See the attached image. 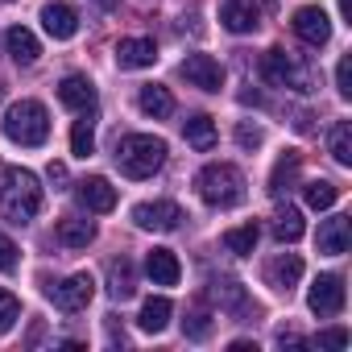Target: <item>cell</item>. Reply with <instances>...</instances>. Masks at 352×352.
I'll return each instance as SVG.
<instances>
[{
	"mask_svg": "<svg viewBox=\"0 0 352 352\" xmlns=\"http://www.w3.org/2000/svg\"><path fill=\"white\" fill-rule=\"evenodd\" d=\"M298 278H302V257H294V253H282V257H274L265 265V282L274 290H290Z\"/></svg>",
	"mask_w": 352,
	"mask_h": 352,
	"instance_id": "17",
	"label": "cell"
},
{
	"mask_svg": "<svg viewBox=\"0 0 352 352\" xmlns=\"http://www.w3.org/2000/svg\"><path fill=\"white\" fill-rule=\"evenodd\" d=\"M58 100H63L71 112H79V116H91V112H96V87H91L87 75H67V79L58 83Z\"/></svg>",
	"mask_w": 352,
	"mask_h": 352,
	"instance_id": "11",
	"label": "cell"
},
{
	"mask_svg": "<svg viewBox=\"0 0 352 352\" xmlns=\"http://www.w3.org/2000/svg\"><path fill=\"white\" fill-rule=\"evenodd\" d=\"M42 25H46V34L58 38V42H67V38L79 34V17H75L71 5H63V0H50V5L42 9Z\"/></svg>",
	"mask_w": 352,
	"mask_h": 352,
	"instance_id": "14",
	"label": "cell"
},
{
	"mask_svg": "<svg viewBox=\"0 0 352 352\" xmlns=\"http://www.w3.org/2000/svg\"><path fill=\"white\" fill-rule=\"evenodd\" d=\"M315 344H319V348H348V331H344V327H327V331L315 336Z\"/></svg>",
	"mask_w": 352,
	"mask_h": 352,
	"instance_id": "36",
	"label": "cell"
},
{
	"mask_svg": "<svg viewBox=\"0 0 352 352\" xmlns=\"http://www.w3.org/2000/svg\"><path fill=\"white\" fill-rule=\"evenodd\" d=\"M340 13H344V21L352 25V0H340Z\"/></svg>",
	"mask_w": 352,
	"mask_h": 352,
	"instance_id": "40",
	"label": "cell"
},
{
	"mask_svg": "<svg viewBox=\"0 0 352 352\" xmlns=\"http://www.w3.org/2000/svg\"><path fill=\"white\" fill-rule=\"evenodd\" d=\"M133 224L145 232H174L183 224V208L170 199H153V204H137L133 208Z\"/></svg>",
	"mask_w": 352,
	"mask_h": 352,
	"instance_id": "7",
	"label": "cell"
},
{
	"mask_svg": "<svg viewBox=\"0 0 352 352\" xmlns=\"http://www.w3.org/2000/svg\"><path fill=\"white\" fill-rule=\"evenodd\" d=\"M17 315H21V302H17V294L0 290V331H9V327L17 323Z\"/></svg>",
	"mask_w": 352,
	"mask_h": 352,
	"instance_id": "33",
	"label": "cell"
},
{
	"mask_svg": "<svg viewBox=\"0 0 352 352\" xmlns=\"http://www.w3.org/2000/svg\"><path fill=\"white\" fill-rule=\"evenodd\" d=\"M183 331H187L191 340H208V331H212V315H208L204 307H195V311L183 319Z\"/></svg>",
	"mask_w": 352,
	"mask_h": 352,
	"instance_id": "32",
	"label": "cell"
},
{
	"mask_svg": "<svg viewBox=\"0 0 352 352\" xmlns=\"http://www.w3.org/2000/svg\"><path fill=\"white\" fill-rule=\"evenodd\" d=\"M257 224H241V228H228L224 232V249L228 253H236V257H249L253 249H257Z\"/></svg>",
	"mask_w": 352,
	"mask_h": 352,
	"instance_id": "29",
	"label": "cell"
},
{
	"mask_svg": "<svg viewBox=\"0 0 352 352\" xmlns=\"http://www.w3.org/2000/svg\"><path fill=\"white\" fill-rule=\"evenodd\" d=\"M183 137H187L191 149L208 153V149L216 145V120H212V116H191V120L183 124Z\"/></svg>",
	"mask_w": 352,
	"mask_h": 352,
	"instance_id": "26",
	"label": "cell"
},
{
	"mask_svg": "<svg viewBox=\"0 0 352 352\" xmlns=\"http://www.w3.org/2000/svg\"><path fill=\"white\" fill-rule=\"evenodd\" d=\"M50 183H67V166L63 162H50Z\"/></svg>",
	"mask_w": 352,
	"mask_h": 352,
	"instance_id": "38",
	"label": "cell"
},
{
	"mask_svg": "<svg viewBox=\"0 0 352 352\" xmlns=\"http://www.w3.org/2000/svg\"><path fill=\"white\" fill-rule=\"evenodd\" d=\"M96 149V133H91V120L83 116V120H75V129H71V153L75 157H87Z\"/></svg>",
	"mask_w": 352,
	"mask_h": 352,
	"instance_id": "31",
	"label": "cell"
},
{
	"mask_svg": "<svg viewBox=\"0 0 352 352\" xmlns=\"http://www.w3.org/2000/svg\"><path fill=\"white\" fill-rule=\"evenodd\" d=\"M79 204L87 212H112L116 208V187L108 179H100V174H91V179L79 183Z\"/></svg>",
	"mask_w": 352,
	"mask_h": 352,
	"instance_id": "15",
	"label": "cell"
},
{
	"mask_svg": "<svg viewBox=\"0 0 352 352\" xmlns=\"http://www.w3.org/2000/svg\"><path fill=\"white\" fill-rule=\"evenodd\" d=\"M157 58V46L149 38H120L116 42V67L120 71H141V67H153Z\"/></svg>",
	"mask_w": 352,
	"mask_h": 352,
	"instance_id": "13",
	"label": "cell"
},
{
	"mask_svg": "<svg viewBox=\"0 0 352 352\" xmlns=\"http://www.w3.org/2000/svg\"><path fill=\"white\" fill-rule=\"evenodd\" d=\"M183 79L199 91H220L224 87V67L212 54H187L183 58Z\"/></svg>",
	"mask_w": 352,
	"mask_h": 352,
	"instance_id": "9",
	"label": "cell"
},
{
	"mask_svg": "<svg viewBox=\"0 0 352 352\" xmlns=\"http://www.w3.org/2000/svg\"><path fill=\"white\" fill-rule=\"evenodd\" d=\"M166 162V141L162 137H149V133H129L116 141V166L129 179H149L157 174Z\"/></svg>",
	"mask_w": 352,
	"mask_h": 352,
	"instance_id": "2",
	"label": "cell"
},
{
	"mask_svg": "<svg viewBox=\"0 0 352 352\" xmlns=\"http://www.w3.org/2000/svg\"><path fill=\"white\" fill-rule=\"evenodd\" d=\"M145 274L153 278V286H174L179 282V257H174L170 249H149V257H145Z\"/></svg>",
	"mask_w": 352,
	"mask_h": 352,
	"instance_id": "16",
	"label": "cell"
},
{
	"mask_svg": "<svg viewBox=\"0 0 352 352\" xmlns=\"http://www.w3.org/2000/svg\"><path fill=\"white\" fill-rule=\"evenodd\" d=\"M336 87H340V96H344V100L352 96V58H348V54H344V58H340V67H336Z\"/></svg>",
	"mask_w": 352,
	"mask_h": 352,
	"instance_id": "35",
	"label": "cell"
},
{
	"mask_svg": "<svg viewBox=\"0 0 352 352\" xmlns=\"http://www.w3.org/2000/svg\"><path fill=\"white\" fill-rule=\"evenodd\" d=\"M0 96H5V87H0Z\"/></svg>",
	"mask_w": 352,
	"mask_h": 352,
	"instance_id": "42",
	"label": "cell"
},
{
	"mask_svg": "<svg viewBox=\"0 0 352 352\" xmlns=\"http://www.w3.org/2000/svg\"><path fill=\"white\" fill-rule=\"evenodd\" d=\"M331 157H336L340 166H352V124H348V120H340V124L331 129Z\"/></svg>",
	"mask_w": 352,
	"mask_h": 352,
	"instance_id": "30",
	"label": "cell"
},
{
	"mask_svg": "<svg viewBox=\"0 0 352 352\" xmlns=\"http://www.w3.org/2000/svg\"><path fill=\"white\" fill-rule=\"evenodd\" d=\"M5 137L17 141V145H25V149L46 145V137H50V112H46L38 100L13 104V108L5 112Z\"/></svg>",
	"mask_w": 352,
	"mask_h": 352,
	"instance_id": "4",
	"label": "cell"
},
{
	"mask_svg": "<svg viewBox=\"0 0 352 352\" xmlns=\"http://www.w3.org/2000/svg\"><path fill=\"white\" fill-rule=\"evenodd\" d=\"M42 212V183L34 170L5 166L0 170V216L13 224H30Z\"/></svg>",
	"mask_w": 352,
	"mask_h": 352,
	"instance_id": "1",
	"label": "cell"
},
{
	"mask_svg": "<svg viewBox=\"0 0 352 352\" xmlns=\"http://www.w3.org/2000/svg\"><path fill=\"white\" fill-rule=\"evenodd\" d=\"M298 166H302V157H298V149H286V153L278 157V166H274V174H270V195H282V191H290V183L298 179Z\"/></svg>",
	"mask_w": 352,
	"mask_h": 352,
	"instance_id": "24",
	"label": "cell"
},
{
	"mask_svg": "<svg viewBox=\"0 0 352 352\" xmlns=\"http://www.w3.org/2000/svg\"><path fill=\"white\" fill-rule=\"evenodd\" d=\"M58 241L67 249H87L96 241V224L91 220H79V216H67V220H58Z\"/></svg>",
	"mask_w": 352,
	"mask_h": 352,
	"instance_id": "23",
	"label": "cell"
},
{
	"mask_svg": "<svg viewBox=\"0 0 352 352\" xmlns=\"http://www.w3.org/2000/svg\"><path fill=\"white\" fill-rule=\"evenodd\" d=\"M236 145H241V149H257V145H261V129L249 124V120H241V124H236Z\"/></svg>",
	"mask_w": 352,
	"mask_h": 352,
	"instance_id": "34",
	"label": "cell"
},
{
	"mask_svg": "<svg viewBox=\"0 0 352 352\" xmlns=\"http://www.w3.org/2000/svg\"><path fill=\"white\" fill-rule=\"evenodd\" d=\"M91 294H96V278L91 274H71L67 282H58V286H50V298H54V307L58 311H83L87 302H91Z\"/></svg>",
	"mask_w": 352,
	"mask_h": 352,
	"instance_id": "8",
	"label": "cell"
},
{
	"mask_svg": "<svg viewBox=\"0 0 352 352\" xmlns=\"http://www.w3.org/2000/svg\"><path fill=\"white\" fill-rule=\"evenodd\" d=\"M319 253H327V257L348 253V216H331L319 224Z\"/></svg>",
	"mask_w": 352,
	"mask_h": 352,
	"instance_id": "19",
	"label": "cell"
},
{
	"mask_svg": "<svg viewBox=\"0 0 352 352\" xmlns=\"http://www.w3.org/2000/svg\"><path fill=\"white\" fill-rule=\"evenodd\" d=\"M96 5H100L104 13H112V9H116V0H96Z\"/></svg>",
	"mask_w": 352,
	"mask_h": 352,
	"instance_id": "41",
	"label": "cell"
},
{
	"mask_svg": "<svg viewBox=\"0 0 352 352\" xmlns=\"http://www.w3.org/2000/svg\"><path fill=\"white\" fill-rule=\"evenodd\" d=\"M232 352H257V344H249V340H232Z\"/></svg>",
	"mask_w": 352,
	"mask_h": 352,
	"instance_id": "39",
	"label": "cell"
},
{
	"mask_svg": "<svg viewBox=\"0 0 352 352\" xmlns=\"http://www.w3.org/2000/svg\"><path fill=\"white\" fill-rule=\"evenodd\" d=\"M212 298L224 307V311H232V315H253L257 307L249 302V294L232 282V278H220V282H212Z\"/></svg>",
	"mask_w": 352,
	"mask_h": 352,
	"instance_id": "20",
	"label": "cell"
},
{
	"mask_svg": "<svg viewBox=\"0 0 352 352\" xmlns=\"http://www.w3.org/2000/svg\"><path fill=\"white\" fill-rule=\"evenodd\" d=\"M13 265H17V245L0 232V270H13Z\"/></svg>",
	"mask_w": 352,
	"mask_h": 352,
	"instance_id": "37",
	"label": "cell"
},
{
	"mask_svg": "<svg viewBox=\"0 0 352 352\" xmlns=\"http://www.w3.org/2000/svg\"><path fill=\"white\" fill-rule=\"evenodd\" d=\"M302 199H307V208L327 212V208H336L340 187H336V183H327V179H315V183H307V187H302Z\"/></svg>",
	"mask_w": 352,
	"mask_h": 352,
	"instance_id": "27",
	"label": "cell"
},
{
	"mask_svg": "<svg viewBox=\"0 0 352 352\" xmlns=\"http://www.w3.org/2000/svg\"><path fill=\"white\" fill-rule=\"evenodd\" d=\"M133 290H137V270H133V261H129V257L112 261V265H108V294H112L116 302H124V298H133Z\"/></svg>",
	"mask_w": 352,
	"mask_h": 352,
	"instance_id": "22",
	"label": "cell"
},
{
	"mask_svg": "<svg viewBox=\"0 0 352 352\" xmlns=\"http://www.w3.org/2000/svg\"><path fill=\"white\" fill-rule=\"evenodd\" d=\"M5 46H9V54L21 63V67H34L38 63V54H42V46H38V38L25 30V25H13L9 34H5Z\"/></svg>",
	"mask_w": 352,
	"mask_h": 352,
	"instance_id": "21",
	"label": "cell"
},
{
	"mask_svg": "<svg viewBox=\"0 0 352 352\" xmlns=\"http://www.w3.org/2000/svg\"><path fill=\"white\" fill-rule=\"evenodd\" d=\"M294 34L307 42V46H327L331 42V21H327V13L323 9H315V5H307V9H298L294 13Z\"/></svg>",
	"mask_w": 352,
	"mask_h": 352,
	"instance_id": "10",
	"label": "cell"
},
{
	"mask_svg": "<svg viewBox=\"0 0 352 352\" xmlns=\"http://www.w3.org/2000/svg\"><path fill=\"white\" fill-rule=\"evenodd\" d=\"M220 21L232 34H253L257 21H261V9H257V0H224V5H220Z\"/></svg>",
	"mask_w": 352,
	"mask_h": 352,
	"instance_id": "12",
	"label": "cell"
},
{
	"mask_svg": "<svg viewBox=\"0 0 352 352\" xmlns=\"http://www.w3.org/2000/svg\"><path fill=\"white\" fill-rule=\"evenodd\" d=\"M261 75L274 83V87H290V91H315V71L302 63V58H294L290 50H282V46H274V50H265V58H261Z\"/></svg>",
	"mask_w": 352,
	"mask_h": 352,
	"instance_id": "5",
	"label": "cell"
},
{
	"mask_svg": "<svg viewBox=\"0 0 352 352\" xmlns=\"http://www.w3.org/2000/svg\"><path fill=\"white\" fill-rule=\"evenodd\" d=\"M137 108H141L145 116H153V120H166V116L174 112V96H170L162 83H145V87L137 91Z\"/></svg>",
	"mask_w": 352,
	"mask_h": 352,
	"instance_id": "18",
	"label": "cell"
},
{
	"mask_svg": "<svg viewBox=\"0 0 352 352\" xmlns=\"http://www.w3.org/2000/svg\"><path fill=\"white\" fill-rule=\"evenodd\" d=\"M170 311H174V307H170V298H149V302L141 307V319H137V323H141V331H153V336H157V331H166Z\"/></svg>",
	"mask_w": 352,
	"mask_h": 352,
	"instance_id": "28",
	"label": "cell"
},
{
	"mask_svg": "<svg viewBox=\"0 0 352 352\" xmlns=\"http://www.w3.org/2000/svg\"><path fill=\"white\" fill-rule=\"evenodd\" d=\"M195 187L204 195V204L212 208H236L245 199V174L232 162H212L195 174Z\"/></svg>",
	"mask_w": 352,
	"mask_h": 352,
	"instance_id": "3",
	"label": "cell"
},
{
	"mask_svg": "<svg viewBox=\"0 0 352 352\" xmlns=\"http://www.w3.org/2000/svg\"><path fill=\"white\" fill-rule=\"evenodd\" d=\"M344 298H348L344 278H340V274H319V278L311 282L307 307H311L319 319H331V315H340V311H344Z\"/></svg>",
	"mask_w": 352,
	"mask_h": 352,
	"instance_id": "6",
	"label": "cell"
},
{
	"mask_svg": "<svg viewBox=\"0 0 352 352\" xmlns=\"http://www.w3.org/2000/svg\"><path fill=\"white\" fill-rule=\"evenodd\" d=\"M302 232H307V224H302V212L298 208H278V216H274V236L282 241V245H294V241H302Z\"/></svg>",
	"mask_w": 352,
	"mask_h": 352,
	"instance_id": "25",
	"label": "cell"
}]
</instances>
